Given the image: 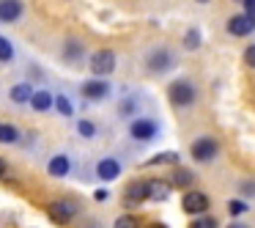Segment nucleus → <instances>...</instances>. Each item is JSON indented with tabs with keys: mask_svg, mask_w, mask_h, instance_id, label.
<instances>
[{
	"mask_svg": "<svg viewBox=\"0 0 255 228\" xmlns=\"http://www.w3.org/2000/svg\"><path fill=\"white\" fill-rule=\"evenodd\" d=\"M167 96H170V102L176 107H189L195 102V88L189 80H176V83H170V88H167Z\"/></svg>",
	"mask_w": 255,
	"mask_h": 228,
	"instance_id": "f257e3e1",
	"label": "nucleus"
},
{
	"mask_svg": "<svg viewBox=\"0 0 255 228\" xmlns=\"http://www.w3.org/2000/svg\"><path fill=\"white\" fill-rule=\"evenodd\" d=\"M47 212H50L52 223L66 226V223H72L74 215H77V204H72V201H52V204L47 206Z\"/></svg>",
	"mask_w": 255,
	"mask_h": 228,
	"instance_id": "f03ea898",
	"label": "nucleus"
},
{
	"mask_svg": "<svg viewBox=\"0 0 255 228\" xmlns=\"http://www.w3.org/2000/svg\"><path fill=\"white\" fill-rule=\"evenodd\" d=\"M113 69H116V52L113 50H99L91 55V72L96 77H107Z\"/></svg>",
	"mask_w": 255,
	"mask_h": 228,
	"instance_id": "7ed1b4c3",
	"label": "nucleus"
},
{
	"mask_svg": "<svg viewBox=\"0 0 255 228\" xmlns=\"http://www.w3.org/2000/svg\"><path fill=\"white\" fill-rule=\"evenodd\" d=\"M217 151H220V143H217L214 138H198L192 143V157L198 162H209L217 157Z\"/></svg>",
	"mask_w": 255,
	"mask_h": 228,
	"instance_id": "20e7f679",
	"label": "nucleus"
},
{
	"mask_svg": "<svg viewBox=\"0 0 255 228\" xmlns=\"http://www.w3.org/2000/svg\"><path fill=\"white\" fill-rule=\"evenodd\" d=\"M181 206H184V212H189V215H203V212L209 209V198H206L203 193H198V190H189V193L184 195Z\"/></svg>",
	"mask_w": 255,
	"mask_h": 228,
	"instance_id": "39448f33",
	"label": "nucleus"
},
{
	"mask_svg": "<svg viewBox=\"0 0 255 228\" xmlns=\"http://www.w3.org/2000/svg\"><path fill=\"white\" fill-rule=\"evenodd\" d=\"M255 28V19L250 14H236V17L228 19V33L231 36H250Z\"/></svg>",
	"mask_w": 255,
	"mask_h": 228,
	"instance_id": "423d86ee",
	"label": "nucleus"
},
{
	"mask_svg": "<svg viewBox=\"0 0 255 228\" xmlns=\"http://www.w3.org/2000/svg\"><path fill=\"white\" fill-rule=\"evenodd\" d=\"M129 135H132L134 140H151L156 135V124L151 121V118H134V121L129 124Z\"/></svg>",
	"mask_w": 255,
	"mask_h": 228,
	"instance_id": "0eeeda50",
	"label": "nucleus"
},
{
	"mask_svg": "<svg viewBox=\"0 0 255 228\" xmlns=\"http://www.w3.org/2000/svg\"><path fill=\"white\" fill-rule=\"evenodd\" d=\"M143 201H148V184L145 182H132L124 190V204L127 206H137V204H143Z\"/></svg>",
	"mask_w": 255,
	"mask_h": 228,
	"instance_id": "6e6552de",
	"label": "nucleus"
},
{
	"mask_svg": "<svg viewBox=\"0 0 255 228\" xmlns=\"http://www.w3.org/2000/svg\"><path fill=\"white\" fill-rule=\"evenodd\" d=\"M22 17V0H0V22H17Z\"/></svg>",
	"mask_w": 255,
	"mask_h": 228,
	"instance_id": "1a4fd4ad",
	"label": "nucleus"
},
{
	"mask_svg": "<svg viewBox=\"0 0 255 228\" xmlns=\"http://www.w3.org/2000/svg\"><path fill=\"white\" fill-rule=\"evenodd\" d=\"M148 201H167L170 195V182H162V179H148Z\"/></svg>",
	"mask_w": 255,
	"mask_h": 228,
	"instance_id": "9d476101",
	"label": "nucleus"
},
{
	"mask_svg": "<svg viewBox=\"0 0 255 228\" xmlns=\"http://www.w3.org/2000/svg\"><path fill=\"white\" fill-rule=\"evenodd\" d=\"M170 66H173V55L167 50L151 52V58H148V69H151V72H165V69H170Z\"/></svg>",
	"mask_w": 255,
	"mask_h": 228,
	"instance_id": "9b49d317",
	"label": "nucleus"
},
{
	"mask_svg": "<svg viewBox=\"0 0 255 228\" xmlns=\"http://www.w3.org/2000/svg\"><path fill=\"white\" fill-rule=\"evenodd\" d=\"M107 83L105 80H88V83L83 85V96L85 99H105L107 96Z\"/></svg>",
	"mask_w": 255,
	"mask_h": 228,
	"instance_id": "f8f14e48",
	"label": "nucleus"
},
{
	"mask_svg": "<svg viewBox=\"0 0 255 228\" xmlns=\"http://www.w3.org/2000/svg\"><path fill=\"white\" fill-rule=\"evenodd\" d=\"M96 173H99V179H105V182H113V179H118V173H121V165H118L116 160H102L99 165H96Z\"/></svg>",
	"mask_w": 255,
	"mask_h": 228,
	"instance_id": "ddd939ff",
	"label": "nucleus"
},
{
	"mask_svg": "<svg viewBox=\"0 0 255 228\" xmlns=\"http://www.w3.org/2000/svg\"><path fill=\"white\" fill-rule=\"evenodd\" d=\"M52 105H55V99H52V96L47 94V91H39V94L30 96V107H33V110H39V113L50 110Z\"/></svg>",
	"mask_w": 255,
	"mask_h": 228,
	"instance_id": "4468645a",
	"label": "nucleus"
},
{
	"mask_svg": "<svg viewBox=\"0 0 255 228\" xmlns=\"http://www.w3.org/2000/svg\"><path fill=\"white\" fill-rule=\"evenodd\" d=\"M170 184L173 187H189L192 184V173L187 171V168H173V173H170Z\"/></svg>",
	"mask_w": 255,
	"mask_h": 228,
	"instance_id": "2eb2a0df",
	"label": "nucleus"
},
{
	"mask_svg": "<svg viewBox=\"0 0 255 228\" xmlns=\"http://www.w3.org/2000/svg\"><path fill=\"white\" fill-rule=\"evenodd\" d=\"M47 171H50V176H66L69 173V160L66 157H52L50 160V165H47Z\"/></svg>",
	"mask_w": 255,
	"mask_h": 228,
	"instance_id": "dca6fc26",
	"label": "nucleus"
},
{
	"mask_svg": "<svg viewBox=\"0 0 255 228\" xmlns=\"http://www.w3.org/2000/svg\"><path fill=\"white\" fill-rule=\"evenodd\" d=\"M30 96H33V91H30L28 83H19L11 88V102H17V105H25V102H30Z\"/></svg>",
	"mask_w": 255,
	"mask_h": 228,
	"instance_id": "f3484780",
	"label": "nucleus"
},
{
	"mask_svg": "<svg viewBox=\"0 0 255 228\" xmlns=\"http://www.w3.org/2000/svg\"><path fill=\"white\" fill-rule=\"evenodd\" d=\"M148 165H178V154H176V151H165V154H156L154 160H148Z\"/></svg>",
	"mask_w": 255,
	"mask_h": 228,
	"instance_id": "a211bd4d",
	"label": "nucleus"
},
{
	"mask_svg": "<svg viewBox=\"0 0 255 228\" xmlns=\"http://www.w3.org/2000/svg\"><path fill=\"white\" fill-rule=\"evenodd\" d=\"M14 140H17L14 124H0V143H14Z\"/></svg>",
	"mask_w": 255,
	"mask_h": 228,
	"instance_id": "6ab92c4d",
	"label": "nucleus"
},
{
	"mask_svg": "<svg viewBox=\"0 0 255 228\" xmlns=\"http://www.w3.org/2000/svg\"><path fill=\"white\" fill-rule=\"evenodd\" d=\"M11 58H14V47H11V41H8L6 36H0V63L11 61Z\"/></svg>",
	"mask_w": 255,
	"mask_h": 228,
	"instance_id": "aec40b11",
	"label": "nucleus"
},
{
	"mask_svg": "<svg viewBox=\"0 0 255 228\" xmlns=\"http://www.w3.org/2000/svg\"><path fill=\"white\" fill-rule=\"evenodd\" d=\"M77 132L83 135V138H94V135H96V127H94V121H88V118H83V121L77 124Z\"/></svg>",
	"mask_w": 255,
	"mask_h": 228,
	"instance_id": "412c9836",
	"label": "nucleus"
},
{
	"mask_svg": "<svg viewBox=\"0 0 255 228\" xmlns=\"http://www.w3.org/2000/svg\"><path fill=\"white\" fill-rule=\"evenodd\" d=\"M113 228H140V223L134 220L132 215H121V217L116 220V226H113Z\"/></svg>",
	"mask_w": 255,
	"mask_h": 228,
	"instance_id": "4be33fe9",
	"label": "nucleus"
},
{
	"mask_svg": "<svg viewBox=\"0 0 255 228\" xmlns=\"http://www.w3.org/2000/svg\"><path fill=\"white\" fill-rule=\"evenodd\" d=\"M189 228H217V220H214V217H203V215H198V220H195Z\"/></svg>",
	"mask_w": 255,
	"mask_h": 228,
	"instance_id": "5701e85b",
	"label": "nucleus"
},
{
	"mask_svg": "<svg viewBox=\"0 0 255 228\" xmlns=\"http://www.w3.org/2000/svg\"><path fill=\"white\" fill-rule=\"evenodd\" d=\"M77 55H83V47H80L77 41H69L66 44V58L69 61H77Z\"/></svg>",
	"mask_w": 255,
	"mask_h": 228,
	"instance_id": "b1692460",
	"label": "nucleus"
},
{
	"mask_svg": "<svg viewBox=\"0 0 255 228\" xmlns=\"http://www.w3.org/2000/svg\"><path fill=\"white\" fill-rule=\"evenodd\" d=\"M55 107L63 113V116H72V102H69V96H58V99H55Z\"/></svg>",
	"mask_w": 255,
	"mask_h": 228,
	"instance_id": "393cba45",
	"label": "nucleus"
},
{
	"mask_svg": "<svg viewBox=\"0 0 255 228\" xmlns=\"http://www.w3.org/2000/svg\"><path fill=\"white\" fill-rule=\"evenodd\" d=\"M228 212H231V217H239L247 212V206L242 204V201H228Z\"/></svg>",
	"mask_w": 255,
	"mask_h": 228,
	"instance_id": "a878e982",
	"label": "nucleus"
},
{
	"mask_svg": "<svg viewBox=\"0 0 255 228\" xmlns=\"http://www.w3.org/2000/svg\"><path fill=\"white\" fill-rule=\"evenodd\" d=\"M198 36H200L198 30H189V33H187V39H184V47H187V50H195V47H198V41H200Z\"/></svg>",
	"mask_w": 255,
	"mask_h": 228,
	"instance_id": "bb28decb",
	"label": "nucleus"
},
{
	"mask_svg": "<svg viewBox=\"0 0 255 228\" xmlns=\"http://www.w3.org/2000/svg\"><path fill=\"white\" fill-rule=\"evenodd\" d=\"M244 61H247V66H253V69H255V44L244 50Z\"/></svg>",
	"mask_w": 255,
	"mask_h": 228,
	"instance_id": "cd10ccee",
	"label": "nucleus"
},
{
	"mask_svg": "<svg viewBox=\"0 0 255 228\" xmlns=\"http://www.w3.org/2000/svg\"><path fill=\"white\" fill-rule=\"evenodd\" d=\"M242 193L244 195H255V182H244L242 184Z\"/></svg>",
	"mask_w": 255,
	"mask_h": 228,
	"instance_id": "c85d7f7f",
	"label": "nucleus"
},
{
	"mask_svg": "<svg viewBox=\"0 0 255 228\" xmlns=\"http://www.w3.org/2000/svg\"><path fill=\"white\" fill-rule=\"evenodd\" d=\"M244 8H247V14L255 19V0H244Z\"/></svg>",
	"mask_w": 255,
	"mask_h": 228,
	"instance_id": "c756f323",
	"label": "nucleus"
},
{
	"mask_svg": "<svg viewBox=\"0 0 255 228\" xmlns=\"http://www.w3.org/2000/svg\"><path fill=\"white\" fill-rule=\"evenodd\" d=\"M94 198H96V201H107V190H96Z\"/></svg>",
	"mask_w": 255,
	"mask_h": 228,
	"instance_id": "7c9ffc66",
	"label": "nucleus"
},
{
	"mask_svg": "<svg viewBox=\"0 0 255 228\" xmlns=\"http://www.w3.org/2000/svg\"><path fill=\"white\" fill-rule=\"evenodd\" d=\"M6 176V160H0V179Z\"/></svg>",
	"mask_w": 255,
	"mask_h": 228,
	"instance_id": "2f4dec72",
	"label": "nucleus"
},
{
	"mask_svg": "<svg viewBox=\"0 0 255 228\" xmlns=\"http://www.w3.org/2000/svg\"><path fill=\"white\" fill-rule=\"evenodd\" d=\"M145 228H165V226H159V223H151V226H145Z\"/></svg>",
	"mask_w": 255,
	"mask_h": 228,
	"instance_id": "473e14b6",
	"label": "nucleus"
},
{
	"mask_svg": "<svg viewBox=\"0 0 255 228\" xmlns=\"http://www.w3.org/2000/svg\"><path fill=\"white\" fill-rule=\"evenodd\" d=\"M228 228H247V226H242V223H233V226H228Z\"/></svg>",
	"mask_w": 255,
	"mask_h": 228,
	"instance_id": "72a5a7b5",
	"label": "nucleus"
},
{
	"mask_svg": "<svg viewBox=\"0 0 255 228\" xmlns=\"http://www.w3.org/2000/svg\"><path fill=\"white\" fill-rule=\"evenodd\" d=\"M198 3H211V0H198Z\"/></svg>",
	"mask_w": 255,
	"mask_h": 228,
	"instance_id": "f704fd0d",
	"label": "nucleus"
}]
</instances>
